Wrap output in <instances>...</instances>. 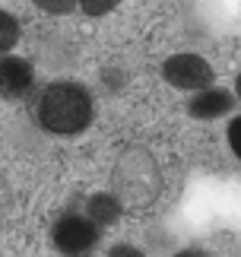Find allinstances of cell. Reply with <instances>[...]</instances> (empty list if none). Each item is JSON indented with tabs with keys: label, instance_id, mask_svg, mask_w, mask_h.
I'll return each mask as SVG.
<instances>
[{
	"label": "cell",
	"instance_id": "cell-10",
	"mask_svg": "<svg viewBox=\"0 0 241 257\" xmlns=\"http://www.w3.org/2000/svg\"><path fill=\"white\" fill-rule=\"evenodd\" d=\"M228 143H232L235 156L241 159V117H235V121L228 124Z\"/></svg>",
	"mask_w": 241,
	"mask_h": 257
},
{
	"label": "cell",
	"instance_id": "cell-13",
	"mask_svg": "<svg viewBox=\"0 0 241 257\" xmlns=\"http://www.w3.org/2000/svg\"><path fill=\"white\" fill-rule=\"evenodd\" d=\"M235 95L241 98V73H238V80H235Z\"/></svg>",
	"mask_w": 241,
	"mask_h": 257
},
{
	"label": "cell",
	"instance_id": "cell-6",
	"mask_svg": "<svg viewBox=\"0 0 241 257\" xmlns=\"http://www.w3.org/2000/svg\"><path fill=\"white\" fill-rule=\"evenodd\" d=\"M120 210H124V206H120L111 194H95L92 200H89V216H92L95 225H98V222H102V225L117 222V219H120Z\"/></svg>",
	"mask_w": 241,
	"mask_h": 257
},
{
	"label": "cell",
	"instance_id": "cell-11",
	"mask_svg": "<svg viewBox=\"0 0 241 257\" xmlns=\"http://www.w3.org/2000/svg\"><path fill=\"white\" fill-rule=\"evenodd\" d=\"M108 257H146V254L137 251V248H130V244H117V248H111Z\"/></svg>",
	"mask_w": 241,
	"mask_h": 257
},
{
	"label": "cell",
	"instance_id": "cell-9",
	"mask_svg": "<svg viewBox=\"0 0 241 257\" xmlns=\"http://www.w3.org/2000/svg\"><path fill=\"white\" fill-rule=\"evenodd\" d=\"M32 4H38L45 13H57V16H60V13H70V10L79 4V0H32Z\"/></svg>",
	"mask_w": 241,
	"mask_h": 257
},
{
	"label": "cell",
	"instance_id": "cell-8",
	"mask_svg": "<svg viewBox=\"0 0 241 257\" xmlns=\"http://www.w3.org/2000/svg\"><path fill=\"white\" fill-rule=\"evenodd\" d=\"M117 4L120 0H79L83 13H89V16H105V13H111Z\"/></svg>",
	"mask_w": 241,
	"mask_h": 257
},
{
	"label": "cell",
	"instance_id": "cell-2",
	"mask_svg": "<svg viewBox=\"0 0 241 257\" xmlns=\"http://www.w3.org/2000/svg\"><path fill=\"white\" fill-rule=\"evenodd\" d=\"M51 238H54V248L67 257H83L89 248L95 244L98 238V229L92 219H86V216H76V213H67L60 216L51 229Z\"/></svg>",
	"mask_w": 241,
	"mask_h": 257
},
{
	"label": "cell",
	"instance_id": "cell-3",
	"mask_svg": "<svg viewBox=\"0 0 241 257\" xmlns=\"http://www.w3.org/2000/svg\"><path fill=\"white\" fill-rule=\"evenodd\" d=\"M162 76L175 89H187V92H200V89L213 86V67H209L200 54H175L168 57L162 67Z\"/></svg>",
	"mask_w": 241,
	"mask_h": 257
},
{
	"label": "cell",
	"instance_id": "cell-12",
	"mask_svg": "<svg viewBox=\"0 0 241 257\" xmlns=\"http://www.w3.org/2000/svg\"><path fill=\"white\" fill-rule=\"evenodd\" d=\"M175 257H209V254H203V251H178Z\"/></svg>",
	"mask_w": 241,
	"mask_h": 257
},
{
	"label": "cell",
	"instance_id": "cell-1",
	"mask_svg": "<svg viewBox=\"0 0 241 257\" xmlns=\"http://www.w3.org/2000/svg\"><path fill=\"white\" fill-rule=\"evenodd\" d=\"M38 121H42L45 131L60 137L86 131L92 124V95H89V89L73 80L51 83L38 98Z\"/></svg>",
	"mask_w": 241,
	"mask_h": 257
},
{
	"label": "cell",
	"instance_id": "cell-5",
	"mask_svg": "<svg viewBox=\"0 0 241 257\" xmlns=\"http://www.w3.org/2000/svg\"><path fill=\"white\" fill-rule=\"evenodd\" d=\"M235 108V95L228 89H219V86H206L187 102V111L200 117V121H213V117H222Z\"/></svg>",
	"mask_w": 241,
	"mask_h": 257
},
{
	"label": "cell",
	"instance_id": "cell-7",
	"mask_svg": "<svg viewBox=\"0 0 241 257\" xmlns=\"http://www.w3.org/2000/svg\"><path fill=\"white\" fill-rule=\"evenodd\" d=\"M16 42H19V23H16V16H10L7 10H0V54H7Z\"/></svg>",
	"mask_w": 241,
	"mask_h": 257
},
{
	"label": "cell",
	"instance_id": "cell-4",
	"mask_svg": "<svg viewBox=\"0 0 241 257\" xmlns=\"http://www.w3.org/2000/svg\"><path fill=\"white\" fill-rule=\"evenodd\" d=\"M32 86H35L32 64L23 57H0V98L19 102L32 92Z\"/></svg>",
	"mask_w": 241,
	"mask_h": 257
}]
</instances>
